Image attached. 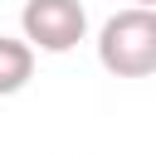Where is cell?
Listing matches in <instances>:
<instances>
[{"mask_svg":"<svg viewBox=\"0 0 156 156\" xmlns=\"http://www.w3.org/2000/svg\"><path fill=\"white\" fill-rule=\"evenodd\" d=\"M98 63L112 78H151L156 73V10L127 5L98 29Z\"/></svg>","mask_w":156,"mask_h":156,"instance_id":"6da1fadb","label":"cell"},{"mask_svg":"<svg viewBox=\"0 0 156 156\" xmlns=\"http://www.w3.org/2000/svg\"><path fill=\"white\" fill-rule=\"evenodd\" d=\"M20 34L39 54H68L88 39V10L83 0H24Z\"/></svg>","mask_w":156,"mask_h":156,"instance_id":"7a4b0ae2","label":"cell"},{"mask_svg":"<svg viewBox=\"0 0 156 156\" xmlns=\"http://www.w3.org/2000/svg\"><path fill=\"white\" fill-rule=\"evenodd\" d=\"M34 44L20 34H0V98H15V93H24L29 88V78H34Z\"/></svg>","mask_w":156,"mask_h":156,"instance_id":"3957f363","label":"cell"},{"mask_svg":"<svg viewBox=\"0 0 156 156\" xmlns=\"http://www.w3.org/2000/svg\"><path fill=\"white\" fill-rule=\"evenodd\" d=\"M132 5H146V10H156V0H132Z\"/></svg>","mask_w":156,"mask_h":156,"instance_id":"277c9868","label":"cell"}]
</instances>
